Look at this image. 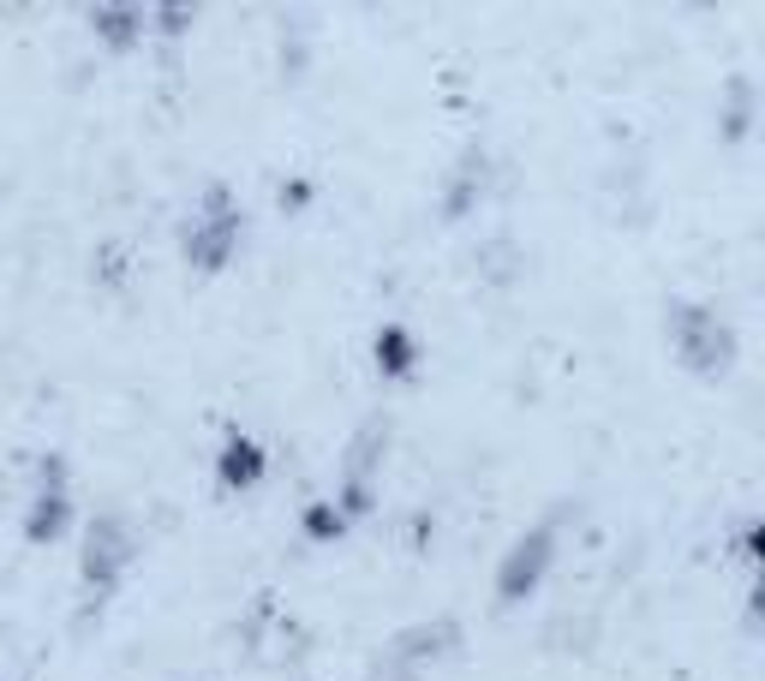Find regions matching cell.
<instances>
[{
	"mask_svg": "<svg viewBox=\"0 0 765 681\" xmlns=\"http://www.w3.org/2000/svg\"><path fill=\"white\" fill-rule=\"evenodd\" d=\"M675 340H682V359L694 371H724L730 365V329L700 305H675Z\"/></svg>",
	"mask_w": 765,
	"mask_h": 681,
	"instance_id": "6da1fadb",
	"label": "cell"
},
{
	"mask_svg": "<svg viewBox=\"0 0 765 681\" xmlns=\"http://www.w3.org/2000/svg\"><path fill=\"white\" fill-rule=\"evenodd\" d=\"M132 556V538L120 521H102L91 532V551H84V574H91V586H108L114 574H120V562Z\"/></svg>",
	"mask_w": 765,
	"mask_h": 681,
	"instance_id": "7a4b0ae2",
	"label": "cell"
},
{
	"mask_svg": "<svg viewBox=\"0 0 765 681\" xmlns=\"http://www.w3.org/2000/svg\"><path fill=\"white\" fill-rule=\"evenodd\" d=\"M377 365H382L389 377L413 371V340H407V329H382V335H377Z\"/></svg>",
	"mask_w": 765,
	"mask_h": 681,
	"instance_id": "5b68a950",
	"label": "cell"
},
{
	"mask_svg": "<svg viewBox=\"0 0 765 681\" xmlns=\"http://www.w3.org/2000/svg\"><path fill=\"white\" fill-rule=\"evenodd\" d=\"M96 31L108 36V42H126L132 31H144V12L138 7H102L96 12Z\"/></svg>",
	"mask_w": 765,
	"mask_h": 681,
	"instance_id": "8992f818",
	"label": "cell"
},
{
	"mask_svg": "<svg viewBox=\"0 0 765 681\" xmlns=\"http://www.w3.org/2000/svg\"><path fill=\"white\" fill-rule=\"evenodd\" d=\"M544 562H551V532H533V538L503 562V604H514L521 591H533V580L544 574Z\"/></svg>",
	"mask_w": 765,
	"mask_h": 681,
	"instance_id": "3957f363",
	"label": "cell"
},
{
	"mask_svg": "<svg viewBox=\"0 0 765 681\" xmlns=\"http://www.w3.org/2000/svg\"><path fill=\"white\" fill-rule=\"evenodd\" d=\"M233 240H240V228H233V216L222 210V198H210V221H203L198 233H191V258L203 263V270H216V263L233 251Z\"/></svg>",
	"mask_w": 765,
	"mask_h": 681,
	"instance_id": "277c9868",
	"label": "cell"
},
{
	"mask_svg": "<svg viewBox=\"0 0 765 681\" xmlns=\"http://www.w3.org/2000/svg\"><path fill=\"white\" fill-rule=\"evenodd\" d=\"M61 521H66V496L61 491H49L36 502V514H31V538L42 544V538H54V532H61Z\"/></svg>",
	"mask_w": 765,
	"mask_h": 681,
	"instance_id": "52a82bcc",
	"label": "cell"
},
{
	"mask_svg": "<svg viewBox=\"0 0 765 681\" xmlns=\"http://www.w3.org/2000/svg\"><path fill=\"white\" fill-rule=\"evenodd\" d=\"M312 532H342V514H329V509H317V514H312Z\"/></svg>",
	"mask_w": 765,
	"mask_h": 681,
	"instance_id": "9c48e42d",
	"label": "cell"
},
{
	"mask_svg": "<svg viewBox=\"0 0 765 681\" xmlns=\"http://www.w3.org/2000/svg\"><path fill=\"white\" fill-rule=\"evenodd\" d=\"M258 467H263V461H258V449H245V442H240V449H228L222 479H228V484H252V479H258Z\"/></svg>",
	"mask_w": 765,
	"mask_h": 681,
	"instance_id": "ba28073f",
	"label": "cell"
}]
</instances>
